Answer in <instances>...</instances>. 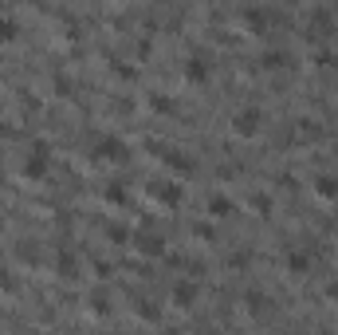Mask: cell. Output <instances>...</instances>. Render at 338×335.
Masks as SVG:
<instances>
[{"mask_svg":"<svg viewBox=\"0 0 338 335\" xmlns=\"http://www.w3.org/2000/svg\"><path fill=\"white\" fill-rule=\"evenodd\" d=\"M236 130H240V134H252V130H256V110H248V119L236 122Z\"/></svg>","mask_w":338,"mask_h":335,"instance_id":"1","label":"cell"},{"mask_svg":"<svg viewBox=\"0 0 338 335\" xmlns=\"http://www.w3.org/2000/svg\"><path fill=\"white\" fill-rule=\"evenodd\" d=\"M0 229H4V217H0Z\"/></svg>","mask_w":338,"mask_h":335,"instance_id":"2","label":"cell"}]
</instances>
